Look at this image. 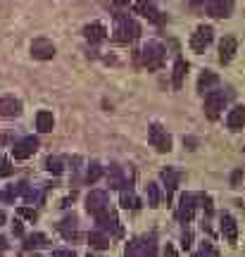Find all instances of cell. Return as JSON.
Masks as SVG:
<instances>
[{
  "label": "cell",
  "instance_id": "bcb514c9",
  "mask_svg": "<svg viewBox=\"0 0 245 257\" xmlns=\"http://www.w3.org/2000/svg\"><path fill=\"white\" fill-rule=\"evenodd\" d=\"M86 257H95V255H93V252H88V255H86Z\"/></svg>",
  "mask_w": 245,
  "mask_h": 257
},
{
  "label": "cell",
  "instance_id": "ac0fdd59",
  "mask_svg": "<svg viewBox=\"0 0 245 257\" xmlns=\"http://www.w3.org/2000/svg\"><path fill=\"white\" fill-rule=\"evenodd\" d=\"M57 231L62 233L67 240H79V229H76V217H67V219H62L60 224H57Z\"/></svg>",
  "mask_w": 245,
  "mask_h": 257
},
{
  "label": "cell",
  "instance_id": "484cf974",
  "mask_svg": "<svg viewBox=\"0 0 245 257\" xmlns=\"http://www.w3.org/2000/svg\"><path fill=\"white\" fill-rule=\"evenodd\" d=\"M43 245H48V236H43V233H31V236H27V238H24V248H27V250L43 248Z\"/></svg>",
  "mask_w": 245,
  "mask_h": 257
},
{
  "label": "cell",
  "instance_id": "9c48e42d",
  "mask_svg": "<svg viewBox=\"0 0 245 257\" xmlns=\"http://www.w3.org/2000/svg\"><path fill=\"white\" fill-rule=\"evenodd\" d=\"M31 55L36 60H53L55 57V43L48 38H36L31 43Z\"/></svg>",
  "mask_w": 245,
  "mask_h": 257
},
{
  "label": "cell",
  "instance_id": "cb8c5ba5",
  "mask_svg": "<svg viewBox=\"0 0 245 257\" xmlns=\"http://www.w3.org/2000/svg\"><path fill=\"white\" fill-rule=\"evenodd\" d=\"M217 83H219V76H217V74L202 72V74H200V79H198V91L205 93V91H209L212 86H217Z\"/></svg>",
  "mask_w": 245,
  "mask_h": 257
},
{
  "label": "cell",
  "instance_id": "30bf717a",
  "mask_svg": "<svg viewBox=\"0 0 245 257\" xmlns=\"http://www.w3.org/2000/svg\"><path fill=\"white\" fill-rule=\"evenodd\" d=\"M107 193L105 191H91L88 195H86V210L91 212L93 217L98 214V212H102L105 207H107Z\"/></svg>",
  "mask_w": 245,
  "mask_h": 257
},
{
  "label": "cell",
  "instance_id": "f546056e",
  "mask_svg": "<svg viewBox=\"0 0 245 257\" xmlns=\"http://www.w3.org/2000/svg\"><path fill=\"white\" fill-rule=\"evenodd\" d=\"M46 169L50 172V174H62V162H60V157H48Z\"/></svg>",
  "mask_w": 245,
  "mask_h": 257
},
{
  "label": "cell",
  "instance_id": "277c9868",
  "mask_svg": "<svg viewBox=\"0 0 245 257\" xmlns=\"http://www.w3.org/2000/svg\"><path fill=\"white\" fill-rule=\"evenodd\" d=\"M141 57H143V64H146L148 69H160L164 64L167 53H164V48L160 46V43H148V46L141 50Z\"/></svg>",
  "mask_w": 245,
  "mask_h": 257
},
{
  "label": "cell",
  "instance_id": "836d02e7",
  "mask_svg": "<svg viewBox=\"0 0 245 257\" xmlns=\"http://www.w3.org/2000/svg\"><path fill=\"white\" fill-rule=\"evenodd\" d=\"M17 214L19 217H24V219H29V221H36V210H31V207H19L17 210Z\"/></svg>",
  "mask_w": 245,
  "mask_h": 257
},
{
  "label": "cell",
  "instance_id": "8992f818",
  "mask_svg": "<svg viewBox=\"0 0 245 257\" xmlns=\"http://www.w3.org/2000/svg\"><path fill=\"white\" fill-rule=\"evenodd\" d=\"M212 38H214V29L209 27V24H200L191 36V48L195 53H205L207 46L212 43Z\"/></svg>",
  "mask_w": 245,
  "mask_h": 257
},
{
  "label": "cell",
  "instance_id": "9a60e30c",
  "mask_svg": "<svg viewBox=\"0 0 245 257\" xmlns=\"http://www.w3.org/2000/svg\"><path fill=\"white\" fill-rule=\"evenodd\" d=\"M219 224H221V226H219V229H221V236H224L228 243H236L238 240V224H236V219H233L231 214H224Z\"/></svg>",
  "mask_w": 245,
  "mask_h": 257
},
{
  "label": "cell",
  "instance_id": "7dc6e473",
  "mask_svg": "<svg viewBox=\"0 0 245 257\" xmlns=\"http://www.w3.org/2000/svg\"><path fill=\"white\" fill-rule=\"evenodd\" d=\"M31 257H43V255H31Z\"/></svg>",
  "mask_w": 245,
  "mask_h": 257
},
{
  "label": "cell",
  "instance_id": "74e56055",
  "mask_svg": "<svg viewBox=\"0 0 245 257\" xmlns=\"http://www.w3.org/2000/svg\"><path fill=\"white\" fill-rule=\"evenodd\" d=\"M164 257H179V255H176V248L167 243V245H164Z\"/></svg>",
  "mask_w": 245,
  "mask_h": 257
},
{
  "label": "cell",
  "instance_id": "6da1fadb",
  "mask_svg": "<svg viewBox=\"0 0 245 257\" xmlns=\"http://www.w3.org/2000/svg\"><path fill=\"white\" fill-rule=\"evenodd\" d=\"M141 36V24L129 15H119L117 17V27H114V41L117 43H131Z\"/></svg>",
  "mask_w": 245,
  "mask_h": 257
},
{
  "label": "cell",
  "instance_id": "7c38bea8",
  "mask_svg": "<svg viewBox=\"0 0 245 257\" xmlns=\"http://www.w3.org/2000/svg\"><path fill=\"white\" fill-rule=\"evenodd\" d=\"M207 12L217 19H226L233 12V0H207Z\"/></svg>",
  "mask_w": 245,
  "mask_h": 257
},
{
  "label": "cell",
  "instance_id": "5bb4252c",
  "mask_svg": "<svg viewBox=\"0 0 245 257\" xmlns=\"http://www.w3.org/2000/svg\"><path fill=\"white\" fill-rule=\"evenodd\" d=\"M22 114V102L12 95L0 98V117H19Z\"/></svg>",
  "mask_w": 245,
  "mask_h": 257
},
{
  "label": "cell",
  "instance_id": "f35d334b",
  "mask_svg": "<svg viewBox=\"0 0 245 257\" xmlns=\"http://www.w3.org/2000/svg\"><path fill=\"white\" fill-rule=\"evenodd\" d=\"M12 231H15V236H24V226H22V221H15V224H12Z\"/></svg>",
  "mask_w": 245,
  "mask_h": 257
},
{
  "label": "cell",
  "instance_id": "8d00e7d4",
  "mask_svg": "<svg viewBox=\"0 0 245 257\" xmlns=\"http://www.w3.org/2000/svg\"><path fill=\"white\" fill-rule=\"evenodd\" d=\"M191 243H193V233H191V231H183V236H181V245H183L186 250H188V248H191Z\"/></svg>",
  "mask_w": 245,
  "mask_h": 257
},
{
  "label": "cell",
  "instance_id": "1f68e13d",
  "mask_svg": "<svg viewBox=\"0 0 245 257\" xmlns=\"http://www.w3.org/2000/svg\"><path fill=\"white\" fill-rule=\"evenodd\" d=\"M15 191L22 193V195H24V198H27L29 202H34V200H36V191H34V188H29V184H19L17 188H15Z\"/></svg>",
  "mask_w": 245,
  "mask_h": 257
},
{
  "label": "cell",
  "instance_id": "e0dca14e",
  "mask_svg": "<svg viewBox=\"0 0 245 257\" xmlns=\"http://www.w3.org/2000/svg\"><path fill=\"white\" fill-rule=\"evenodd\" d=\"M226 124L231 131H240V128L245 126V105H236L233 110L228 112Z\"/></svg>",
  "mask_w": 245,
  "mask_h": 257
},
{
  "label": "cell",
  "instance_id": "83f0119b",
  "mask_svg": "<svg viewBox=\"0 0 245 257\" xmlns=\"http://www.w3.org/2000/svg\"><path fill=\"white\" fill-rule=\"evenodd\" d=\"M124 257H143V240L136 238L131 240L127 245V252H124Z\"/></svg>",
  "mask_w": 245,
  "mask_h": 257
},
{
  "label": "cell",
  "instance_id": "7402d4cb",
  "mask_svg": "<svg viewBox=\"0 0 245 257\" xmlns=\"http://www.w3.org/2000/svg\"><path fill=\"white\" fill-rule=\"evenodd\" d=\"M121 207L124 210H138L141 207V198L129 188H121Z\"/></svg>",
  "mask_w": 245,
  "mask_h": 257
},
{
  "label": "cell",
  "instance_id": "ee69618b",
  "mask_svg": "<svg viewBox=\"0 0 245 257\" xmlns=\"http://www.w3.org/2000/svg\"><path fill=\"white\" fill-rule=\"evenodd\" d=\"M5 219H8V217H5V212L0 210V226H3V224H5Z\"/></svg>",
  "mask_w": 245,
  "mask_h": 257
},
{
  "label": "cell",
  "instance_id": "4dcf8cb0",
  "mask_svg": "<svg viewBox=\"0 0 245 257\" xmlns=\"http://www.w3.org/2000/svg\"><path fill=\"white\" fill-rule=\"evenodd\" d=\"M200 257H219V250L209 240H205V243H200Z\"/></svg>",
  "mask_w": 245,
  "mask_h": 257
},
{
  "label": "cell",
  "instance_id": "44dd1931",
  "mask_svg": "<svg viewBox=\"0 0 245 257\" xmlns=\"http://www.w3.org/2000/svg\"><path fill=\"white\" fill-rule=\"evenodd\" d=\"M36 126L41 134H50L55 126V117H53V112H48V110H41L36 114Z\"/></svg>",
  "mask_w": 245,
  "mask_h": 257
},
{
  "label": "cell",
  "instance_id": "603a6c76",
  "mask_svg": "<svg viewBox=\"0 0 245 257\" xmlns=\"http://www.w3.org/2000/svg\"><path fill=\"white\" fill-rule=\"evenodd\" d=\"M88 243H91V248H95V250H107L109 248V238L102 233V231H91V233H88Z\"/></svg>",
  "mask_w": 245,
  "mask_h": 257
},
{
  "label": "cell",
  "instance_id": "3957f363",
  "mask_svg": "<svg viewBox=\"0 0 245 257\" xmlns=\"http://www.w3.org/2000/svg\"><path fill=\"white\" fill-rule=\"evenodd\" d=\"M226 93L221 91H209L207 95H205V114H207L209 121L219 119V114H221V110H224V105H226Z\"/></svg>",
  "mask_w": 245,
  "mask_h": 257
},
{
  "label": "cell",
  "instance_id": "d4e9b609",
  "mask_svg": "<svg viewBox=\"0 0 245 257\" xmlns=\"http://www.w3.org/2000/svg\"><path fill=\"white\" fill-rule=\"evenodd\" d=\"M107 184H109V188H124V186H127V181H124V176H121V169H119V167H109Z\"/></svg>",
  "mask_w": 245,
  "mask_h": 257
},
{
  "label": "cell",
  "instance_id": "b9f144b4",
  "mask_svg": "<svg viewBox=\"0 0 245 257\" xmlns=\"http://www.w3.org/2000/svg\"><path fill=\"white\" fill-rule=\"evenodd\" d=\"M5 250H8V240L0 236V252H5Z\"/></svg>",
  "mask_w": 245,
  "mask_h": 257
},
{
  "label": "cell",
  "instance_id": "5b68a950",
  "mask_svg": "<svg viewBox=\"0 0 245 257\" xmlns=\"http://www.w3.org/2000/svg\"><path fill=\"white\" fill-rule=\"evenodd\" d=\"M95 221H98V226L102 231H109L112 236H121L124 231H121V226H119V219H117V212L112 210V207H105L102 212H98L95 214Z\"/></svg>",
  "mask_w": 245,
  "mask_h": 257
},
{
  "label": "cell",
  "instance_id": "4fadbf2b",
  "mask_svg": "<svg viewBox=\"0 0 245 257\" xmlns=\"http://www.w3.org/2000/svg\"><path fill=\"white\" fill-rule=\"evenodd\" d=\"M136 12H138V15H143V17H148L150 22H155V24H162V22H164L162 12L155 8L150 0H138V3H136Z\"/></svg>",
  "mask_w": 245,
  "mask_h": 257
},
{
  "label": "cell",
  "instance_id": "7bdbcfd3",
  "mask_svg": "<svg viewBox=\"0 0 245 257\" xmlns=\"http://www.w3.org/2000/svg\"><path fill=\"white\" fill-rule=\"evenodd\" d=\"M112 3H114V5H119V8H124V5H129L131 0H112Z\"/></svg>",
  "mask_w": 245,
  "mask_h": 257
},
{
  "label": "cell",
  "instance_id": "f1b7e54d",
  "mask_svg": "<svg viewBox=\"0 0 245 257\" xmlns=\"http://www.w3.org/2000/svg\"><path fill=\"white\" fill-rule=\"evenodd\" d=\"M100 176H102V165L93 162V165L88 167V172H86V181H88V184H95Z\"/></svg>",
  "mask_w": 245,
  "mask_h": 257
},
{
  "label": "cell",
  "instance_id": "ab89813d",
  "mask_svg": "<svg viewBox=\"0 0 245 257\" xmlns=\"http://www.w3.org/2000/svg\"><path fill=\"white\" fill-rule=\"evenodd\" d=\"M53 257H76V255H74L72 250H55Z\"/></svg>",
  "mask_w": 245,
  "mask_h": 257
},
{
  "label": "cell",
  "instance_id": "60d3db41",
  "mask_svg": "<svg viewBox=\"0 0 245 257\" xmlns=\"http://www.w3.org/2000/svg\"><path fill=\"white\" fill-rule=\"evenodd\" d=\"M240 174H243L240 169H238V172H233V176H231V184H233V186H238V181H240Z\"/></svg>",
  "mask_w": 245,
  "mask_h": 257
},
{
  "label": "cell",
  "instance_id": "7a4b0ae2",
  "mask_svg": "<svg viewBox=\"0 0 245 257\" xmlns=\"http://www.w3.org/2000/svg\"><path fill=\"white\" fill-rule=\"evenodd\" d=\"M148 141L150 146L157 150V153H169L172 150V136L167 134V128L162 124H150V131H148Z\"/></svg>",
  "mask_w": 245,
  "mask_h": 257
},
{
  "label": "cell",
  "instance_id": "ffe728a7",
  "mask_svg": "<svg viewBox=\"0 0 245 257\" xmlns=\"http://www.w3.org/2000/svg\"><path fill=\"white\" fill-rule=\"evenodd\" d=\"M162 181L167 184V202L172 200L174 191H176V186H179V172H174L172 167H167L162 169Z\"/></svg>",
  "mask_w": 245,
  "mask_h": 257
},
{
  "label": "cell",
  "instance_id": "8fae6325",
  "mask_svg": "<svg viewBox=\"0 0 245 257\" xmlns=\"http://www.w3.org/2000/svg\"><path fill=\"white\" fill-rule=\"evenodd\" d=\"M236 50H238L236 36H224L221 38V43H219V62L228 64L233 57H236Z\"/></svg>",
  "mask_w": 245,
  "mask_h": 257
},
{
  "label": "cell",
  "instance_id": "e575fe53",
  "mask_svg": "<svg viewBox=\"0 0 245 257\" xmlns=\"http://www.w3.org/2000/svg\"><path fill=\"white\" fill-rule=\"evenodd\" d=\"M143 257H155V240L153 238L143 240Z\"/></svg>",
  "mask_w": 245,
  "mask_h": 257
},
{
  "label": "cell",
  "instance_id": "ba28073f",
  "mask_svg": "<svg viewBox=\"0 0 245 257\" xmlns=\"http://www.w3.org/2000/svg\"><path fill=\"white\" fill-rule=\"evenodd\" d=\"M36 150H38V138L36 136H27V138H22V141L15 143L12 155H15V160H27V157H31Z\"/></svg>",
  "mask_w": 245,
  "mask_h": 257
},
{
  "label": "cell",
  "instance_id": "d6986e66",
  "mask_svg": "<svg viewBox=\"0 0 245 257\" xmlns=\"http://www.w3.org/2000/svg\"><path fill=\"white\" fill-rule=\"evenodd\" d=\"M186 74H188V62H186V60H176V64H174V72H172V86H174V91H179V88L183 86Z\"/></svg>",
  "mask_w": 245,
  "mask_h": 257
},
{
  "label": "cell",
  "instance_id": "681fc988",
  "mask_svg": "<svg viewBox=\"0 0 245 257\" xmlns=\"http://www.w3.org/2000/svg\"><path fill=\"white\" fill-rule=\"evenodd\" d=\"M0 198H3V195H0Z\"/></svg>",
  "mask_w": 245,
  "mask_h": 257
},
{
  "label": "cell",
  "instance_id": "c3c4849f",
  "mask_svg": "<svg viewBox=\"0 0 245 257\" xmlns=\"http://www.w3.org/2000/svg\"><path fill=\"white\" fill-rule=\"evenodd\" d=\"M195 257H200V255H195Z\"/></svg>",
  "mask_w": 245,
  "mask_h": 257
},
{
  "label": "cell",
  "instance_id": "d590c367",
  "mask_svg": "<svg viewBox=\"0 0 245 257\" xmlns=\"http://www.w3.org/2000/svg\"><path fill=\"white\" fill-rule=\"evenodd\" d=\"M12 174V165H10V160H3L0 162V176H10Z\"/></svg>",
  "mask_w": 245,
  "mask_h": 257
},
{
  "label": "cell",
  "instance_id": "d6a6232c",
  "mask_svg": "<svg viewBox=\"0 0 245 257\" xmlns=\"http://www.w3.org/2000/svg\"><path fill=\"white\" fill-rule=\"evenodd\" d=\"M195 198H198V202H202L200 207H205V212H207V214H212V210H214V207H212V198H209L207 193H200V195H195Z\"/></svg>",
  "mask_w": 245,
  "mask_h": 257
},
{
  "label": "cell",
  "instance_id": "4316f807",
  "mask_svg": "<svg viewBox=\"0 0 245 257\" xmlns=\"http://www.w3.org/2000/svg\"><path fill=\"white\" fill-rule=\"evenodd\" d=\"M146 191H148V205H150V207H160V200H162L160 186H157V184H148Z\"/></svg>",
  "mask_w": 245,
  "mask_h": 257
},
{
  "label": "cell",
  "instance_id": "f6af8a7d",
  "mask_svg": "<svg viewBox=\"0 0 245 257\" xmlns=\"http://www.w3.org/2000/svg\"><path fill=\"white\" fill-rule=\"evenodd\" d=\"M193 5H202V3H205V0H191Z\"/></svg>",
  "mask_w": 245,
  "mask_h": 257
},
{
  "label": "cell",
  "instance_id": "52a82bcc",
  "mask_svg": "<svg viewBox=\"0 0 245 257\" xmlns=\"http://www.w3.org/2000/svg\"><path fill=\"white\" fill-rule=\"evenodd\" d=\"M195 195L193 193H183L181 200H179V207H176V219L183 221V224H188V221H193V217H195Z\"/></svg>",
  "mask_w": 245,
  "mask_h": 257
},
{
  "label": "cell",
  "instance_id": "2e32d148",
  "mask_svg": "<svg viewBox=\"0 0 245 257\" xmlns=\"http://www.w3.org/2000/svg\"><path fill=\"white\" fill-rule=\"evenodd\" d=\"M83 36H86V41H91V43H102L107 38V29H105V24H100V22H93V24H88V27L83 29Z\"/></svg>",
  "mask_w": 245,
  "mask_h": 257
}]
</instances>
